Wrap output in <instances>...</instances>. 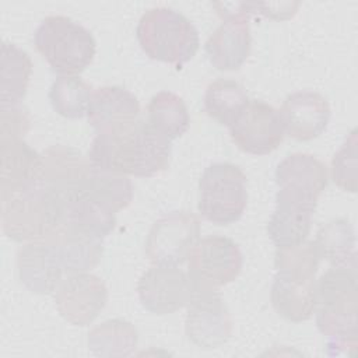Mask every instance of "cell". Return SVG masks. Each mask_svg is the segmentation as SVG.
Here are the masks:
<instances>
[{"label":"cell","mask_w":358,"mask_h":358,"mask_svg":"<svg viewBox=\"0 0 358 358\" xmlns=\"http://www.w3.org/2000/svg\"><path fill=\"white\" fill-rule=\"evenodd\" d=\"M319 263L320 255L313 241H303L294 246L275 249V273L291 278L315 280Z\"/></svg>","instance_id":"cell-30"},{"label":"cell","mask_w":358,"mask_h":358,"mask_svg":"<svg viewBox=\"0 0 358 358\" xmlns=\"http://www.w3.org/2000/svg\"><path fill=\"white\" fill-rule=\"evenodd\" d=\"M194 292V282L189 273L178 266L154 264L137 282L141 305L157 315L173 313L189 305Z\"/></svg>","instance_id":"cell-11"},{"label":"cell","mask_w":358,"mask_h":358,"mask_svg":"<svg viewBox=\"0 0 358 358\" xmlns=\"http://www.w3.org/2000/svg\"><path fill=\"white\" fill-rule=\"evenodd\" d=\"M248 204L246 175L231 162L210 164L199 182V211L210 222L229 225Z\"/></svg>","instance_id":"cell-6"},{"label":"cell","mask_w":358,"mask_h":358,"mask_svg":"<svg viewBox=\"0 0 358 358\" xmlns=\"http://www.w3.org/2000/svg\"><path fill=\"white\" fill-rule=\"evenodd\" d=\"M228 129L235 145L253 155H266L274 151L285 133L278 110L259 99H249Z\"/></svg>","instance_id":"cell-10"},{"label":"cell","mask_w":358,"mask_h":358,"mask_svg":"<svg viewBox=\"0 0 358 358\" xmlns=\"http://www.w3.org/2000/svg\"><path fill=\"white\" fill-rule=\"evenodd\" d=\"M138 341L136 327L123 319L101 323L88 333L90 350L102 357H124L131 354Z\"/></svg>","instance_id":"cell-28"},{"label":"cell","mask_w":358,"mask_h":358,"mask_svg":"<svg viewBox=\"0 0 358 358\" xmlns=\"http://www.w3.org/2000/svg\"><path fill=\"white\" fill-rule=\"evenodd\" d=\"M193 282L194 292L185 320L186 336L199 348H218L232 334L231 313L217 288Z\"/></svg>","instance_id":"cell-7"},{"label":"cell","mask_w":358,"mask_h":358,"mask_svg":"<svg viewBox=\"0 0 358 358\" xmlns=\"http://www.w3.org/2000/svg\"><path fill=\"white\" fill-rule=\"evenodd\" d=\"M1 199L42 178V155L21 138L0 140Z\"/></svg>","instance_id":"cell-20"},{"label":"cell","mask_w":358,"mask_h":358,"mask_svg":"<svg viewBox=\"0 0 358 358\" xmlns=\"http://www.w3.org/2000/svg\"><path fill=\"white\" fill-rule=\"evenodd\" d=\"M76 196H85L116 214L131 203L133 185L126 175L103 171L92 165L83 190Z\"/></svg>","instance_id":"cell-25"},{"label":"cell","mask_w":358,"mask_h":358,"mask_svg":"<svg viewBox=\"0 0 358 358\" xmlns=\"http://www.w3.org/2000/svg\"><path fill=\"white\" fill-rule=\"evenodd\" d=\"M204 49L217 70H238L248 60L252 49L249 18L235 15L222 20V24L207 39Z\"/></svg>","instance_id":"cell-16"},{"label":"cell","mask_w":358,"mask_h":358,"mask_svg":"<svg viewBox=\"0 0 358 358\" xmlns=\"http://www.w3.org/2000/svg\"><path fill=\"white\" fill-rule=\"evenodd\" d=\"M31 126V116L21 105L1 106V138H21Z\"/></svg>","instance_id":"cell-32"},{"label":"cell","mask_w":358,"mask_h":358,"mask_svg":"<svg viewBox=\"0 0 358 358\" xmlns=\"http://www.w3.org/2000/svg\"><path fill=\"white\" fill-rule=\"evenodd\" d=\"M32 74V60L29 55L15 43L3 42L1 45V80L0 103L1 106L20 105L27 94Z\"/></svg>","instance_id":"cell-23"},{"label":"cell","mask_w":358,"mask_h":358,"mask_svg":"<svg viewBox=\"0 0 358 358\" xmlns=\"http://www.w3.org/2000/svg\"><path fill=\"white\" fill-rule=\"evenodd\" d=\"M200 238V220L190 211H172L151 227L144 252L152 264L180 266Z\"/></svg>","instance_id":"cell-8"},{"label":"cell","mask_w":358,"mask_h":358,"mask_svg":"<svg viewBox=\"0 0 358 358\" xmlns=\"http://www.w3.org/2000/svg\"><path fill=\"white\" fill-rule=\"evenodd\" d=\"M271 305L289 322H305L316 306V280H298L275 273L271 285Z\"/></svg>","instance_id":"cell-22"},{"label":"cell","mask_w":358,"mask_h":358,"mask_svg":"<svg viewBox=\"0 0 358 358\" xmlns=\"http://www.w3.org/2000/svg\"><path fill=\"white\" fill-rule=\"evenodd\" d=\"M45 241L53 248L67 275L94 268L103 255V239L66 224H60Z\"/></svg>","instance_id":"cell-19"},{"label":"cell","mask_w":358,"mask_h":358,"mask_svg":"<svg viewBox=\"0 0 358 358\" xmlns=\"http://www.w3.org/2000/svg\"><path fill=\"white\" fill-rule=\"evenodd\" d=\"M64 206L59 194L42 178L1 199L4 234L15 241H41L63 222Z\"/></svg>","instance_id":"cell-3"},{"label":"cell","mask_w":358,"mask_h":358,"mask_svg":"<svg viewBox=\"0 0 358 358\" xmlns=\"http://www.w3.org/2000/svg\"><path fill=\"white\" fill-rule=\"evenodd\" d=\"M88 158L94 166L103 171L151 178L169 166L171 140L147 120L136 119L96 131Z\"/></svg>","instance_id":"cell-1"},{"label":"cell","mask_w":358,"mask_h":358,"mask_svg":"<svg viewBox=\"0 0 358 358\" xmlns=\"http://www.w3.org/2000/svg\"><path fill=\"white\" fill-rule=\"evenodd\" d=\"M278 113L284 131L298 141H309L319 137L327 129L331 117L327 99L315 91L289 94Z\"/></svg>","instance_id":"cell-13"},{"label":"cell","mask_w":358,"mask_h":358,"mask_svg":"<svg viewBox=\"0 0 358 358\" xmlns=\"http://www.w3.org/2000/svg\"><path fill=\"white\" fill-rule=\"evenodd\" d=\"M187 260L190 277L214 288L236 280L243 264L241 249L235 241L220 235L199 239L193 245Z\"/></svg>","instance_id":"cell-9"},{"label":"cell","mask_w":358,"mask_h":358,"mask_svg":"<svg viewBox=\"0 0 358 358\" xmlns=\"http://www.w3.org/2000/svg\"><path fill=\"white\" fill-rule=\"evenodd\" d=\"M36 50L52 71L60 76H77L94 60L96 43L90 29L64 15H49L34 34Z\"/></svg>","instance_id":"cell-5"},{"label":"cell","mask_w":358,"mask_h":358,"mask_svg":"<svg viewBox=\"0 0 358 358\" xmlns=\"http://www.w3.org/2000/svg\"><path fill=\"white\" fill-rule=\"evenodd\" d=\"M243 10L248 15L262 14L270 20L285 21L296 14L299 1H284V3H263V1H242Z\"/></svg>","instance_id":"cell-33"},{"label":"cell","mask_w":358,"mask_h":358,"mask_svg":"<svg viewBox=\"0 0 358 358\" xmlns=\"http://www.w3.org/2000/svg\"><path fill=\"white\" fill-rule=\"evenodd\" d=\"M316 201L277 190L275 208L267 224V234L275 248L294 246L303 242L312 227Z\"/></svg>","instance_id":"cell-14"},{"label":"cell","mask_w":358,"mask_h":358,"mask_svg":"<svg viewBox=\"0 0 358 358\" xmlns=\"http://www.w3.org/2000/svg\"><path fill=\"white\" fill-rule=\"evenodd\" d=\"M275 183L284 190L312 201H317L327 187V166L312 154L295 152L284 158L275 168Z\"/></svg>","instance_id":"cell-18"},{"label":"cell","mask_w":358,"mask_h":358,"mask_svg":"<svg viewBox=\"0 0 358 358\" xmlns=\"http://www.w3.org/2000/svg\"><path fill=\"white\" fill-rule=\"evenodd\" d=\"M357 268L330 267L316 282V326L329 338L330 354L357 348Z\"/></svg>","instance_id":"cell-2"},{"label":"cell","mask_w":358,"mask_h":358,"mask_svg":"<svg viewBox=\"0 0 358 358\" xmlns=\"http://www.w3.org/2000/svg\"><path fill=\"white\" fill-rule=\"evenodd\" d=\"M147 122L172 141L187 131L190 116L185 101L178 94L159 91L147 105Z\"/></svg>","instance_id":"cell-26"},{"label":"cell","mask_w":358,"mask_h":358,"mask_svg":"<svg viewBox=\"0 0 358 358\" xmlns=\"http://www.w3.org/2000/svg\"><path fill=\"white\" fill-rule=\"evenodd\" d=\"M248 102L245 88L235 80L218 78L206 88L204 110L222 126L229 127Z\"/></svg>","instance_id":"cell-27"},{"label":"cell","mask_w":358,"mask_h":358,"mask_svg":"<svg viewBox=\"0 0 358 358\" xmlns=\"http://www.w3.org/2000/svg\"><path fill=\"white\" fill-rule=\"evenodd\" d=\"M141 50L152 60L182 66L199 50V32L193 22L168 7L147 10L136 28Z\"/></svg>","instance_id":"cell-4"},{"label":"cell","mask_w":358,"mask_h":358,"mask_svg":"<svg viewBox=\"0 0 358 358\" xmlns=\"http://www.w3.org/2000/svg\"><path fill=\"white\" fill-rule=\"evenodd\" d=\"M92 87L78 76H60L49 90V101L56 113L67 119L87 115L92 96Z\"/></svg>","instance_id":"cell-29"},{"label":"cell","mask_w":358,"mask_h":358,"mask_svg":"<svg viewBox=\"0 0 358 358\" xmlns=\"http://www.w3.org/2000/svg\"><path fill=\"white\" fill-rule=\"evenodd\" d=\"M42 180L64 201L78 194L92 169L90 158L66 145H52L42 154Z\"/></svg>","instance_id":"cell-15"},{"label":"cell","mask_w":358,"mask_h":358,"mask_svg":"<svg viewBox=\"0 0 358 358\" xmlns=\"http://www.w3.org/2000/svg\"><path fill=\"white\" fill-rule=\"evenodd\" d=\"M55 301L63 319L74 326H87L105 308L108 289L99 277L85 271L74 273L62 280Z\"/></svg>","instance_id":"cell-12"},{"label":"cell","mask_w":358,"mask_h":358,"mask_svg":"<svg viewBox=\"0 0 358 358\" xmlns=\"http://www.w3.org/2000/svg\"><path fill=\"white\" fill-rule=\"evenodd\" d=\"M357 130H351L340 150L331 159V179L343 190L357 192Z\"/></svg>","instance_id":"cell-31"},{"label":"cell","mask_w":358,"mask_h":358,"mask_svg":"<svg viewBox=\"0 0 358 358\" xmlns=\"http://www.w3.org/2000/svg\"><path fill=\"white\" fill-rule=\"evenodd\" d=\"M313 242L320 259H324L331 267L357 268L355 232L347 218H334L322 225Z\"/></svg>","instance_id":"cell-24"},{"label":"cell","mask_w":358,"mask_h":358,"mask_svg":"<svg viewBox=\"0 0 358 358\" xmlns=\"http://www.w3.org/2000/svg\"><path fill=\"white\" fill-rule=\"evenodd\" d=\"M140 102L134 94L119 85H106L92 92L88 106V123L96 130H106L138 119Z\"/></svg>","instance_id":"cell-21"},{"label":"cell","mask_w":358,"mask_h":358,"mask_svg":"<svg viewBox=\"0 0 358 358\" xmlns=\"http://www.w3.org/2000/svg\"><path fill=\"white\" fill-rule=\"evenodd\" d=\"M17 268L21 284L42 295L56 291L64 273L53 248L45 239L31 241L18 249Z\"/></svg>","instance_id":"cell-17"}]
</instances>
